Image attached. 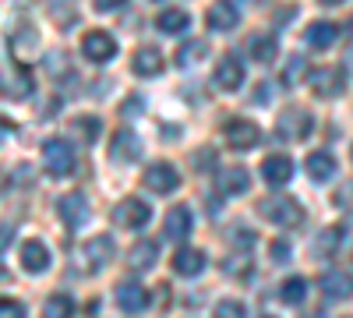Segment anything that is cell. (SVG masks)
Masks as SVG:
<instances>
[{"label": "cell", "mask_w": 353, "mask_h": 318, "mask_svg": "<svg viewBox=\"0 0 353 318\" xmlns=\"http://www.w3.org/2000/svg\"><path fill=\"white\" fill-rule=\"evenodd\" d=\"M258 212L269 223H276V226H301L304 223V209L293 198H286V195H272V198L258 201Z\"/></svg>", "instance_id": "1"}, {"label": "cell", "mask_w": 353, "mask_h": 318, "mask_svg": "<svg viewBox=\"0 0 353 318\" xmlns=\"http://www.w3.org/2000/svg\"><path fill=\"white\" fill-rule=\"evenodd\" d=\"M43 163L50 173H57V177H64V173L74 170V149H71V141L64 138H46L43 141Z\"/></svg>", "instance_id": "2"}, {"label": "cell", "mask_w": 353, "mask_h": 318, "mask_svg": "<svg viewBox=\"0 0 353 318\" xmlns=\"http://www.w3.org/2000/svg\"><path fill=\"white\" fill-rule=\"evenodd\" d=\"M113 219L121 223V226H128V230H141L145 223L152 219V209L145 206L141 198H124L121 206H117V212H113Z\"/></svg>", "instance_id": "3"}, {"label": "cell", "mask_w": 353, "mask_h": 318, "mask_svg": "<svg viewBox=\"0 0 353 318\" xmlns=\"http://www.w3.org/2000/svg\"><path fill=\"white\" fill-rule=\"evenodd\" d=\"M81 53L92 64H106V61H113V57H117V43H113L110 32H88L81 39Z\"/></svg>", "instance_id": "4"}, {"label": "cell", "mask_w": 353, "mask_h": 318, "mask_svg": "<svg viewBox=\"0 0 353 318\" xmlns=\"http://www.w3.org/2000/svg\"><path fill=\"white\" fill-rule=\"evenodd\" d=\"M279 131H283V138H297V141H304V138L314 131V121H311V113H307V110L290 106L283 117H279Z\"/></svg>", "instance_id": "5"}, {"label": "cell", "mask_w": 353, "mask_h": 318, "mask_svg": "<svg viewBox=\"0 0 353 318\" xmlns=\"http://www.w3.org/2000/svg\"><path fill=\"white\" fill-rule=\"evenodd\" d=\"M321 294H325V301H346V297H353V272L329 269L325 276H321Z\"/></svg>", "instance_id": "6"}, {"label": "cell", "mask_w": 353, "mask_h": 318, "mask_svg": "<svg viewBox=\"0 0 353 318\" xmlns=\"http://www.w3.org/2000/svg\"><path fill=\"white\" fill-rule=\"evenodd\" d=\"M311 89L321 99H336V96H343V74L336 68H318V71H311Z\"/></svg>", "instance_id": "7"}, {"label": "cell", "mask_w": 353, "mask_h": 318, "mask_svg": "<svg viewBox=\"0 0 353 318\" xmlns=\"http://www.w3.org/2000/svg\"><path fill=\"white\" fill-rule=\"evenodd\" d=\"M176 184H181V177H176V170L170 163H156L145 170V188H152L156 195H170L176 191Z\"/></svg>", "instance_id": "8"}, {"label": "cell", "mask_w": 353, "mask_h": 318, "mask_svg": "<svg viewBox=\"0 0 353 318\" xmlns=\"http://www.w3.org/2000/svg\"><path fill=\"white\" fill-rule=\"evenodd\" d=\"M57 209H61V219H64L71 230H78L81 223H88V201H85V195H78V191L64 195L61 201H57Z\"/></svg>", "instance_id": "9"}, {"label": "cell", "mask_w": 353, "mask_h": 318, "mask_svg": "<svg viewBox=\"0 0 353 318\" xmlns=\"http://www.w3.org/2000/svg\"><path fill=\"white\" fill-rule=\"evenodd\" d=\"M205 21H209V28H216V32H230V28L241 21V11L233 0H216L209 8V14H205Z\"/></svg>", "instance_id": "10"}, {"label": "cell", "mask_w": 353, "mask_h": 318, "mask_svg": "<svg viewBox=\"0 0 353 318\" xmlns=\"http://www.w3.org/2000/svg\"><path fill=\"white\" fill-rule=\"evenodd\" d=\"M113 258V237H92L81 248V269H99Z\"/></svg>", "instance_id": "11"}, {"label": "cell", "mask_w": 353, "mask_h": 318, "mask_svg": "<svg viewBox=\"0 0 353 318\" xmlns=\"http://www.w3.org/2000/svg\"><path fill=\"white\" fill-rule=\"evenodd\" d=\"M117 304H121V311H128V315H138V311L149 308V290L138 286V283H121L117 286Z\"/></svg>", "instance_id": "12"}, {"label": "cell", "mask_w": 353, "mask_h": 318, "mask_svg": "<svg viewBox=\"0 0 353 318\" xmlns=\"http://www.w3.org/2000/svg\"><path fill=\"white\" fill-rule=\"evenodd\" d=\"M212 78H216V85H219V89L233 92V89H241V81H244V68H241V61H237V57H223V61H219V68L212 71Z\"/></svg>", "instance_id": "13"}, {"label": "cell", "mask_w": 353, "mask_h": 318, "mask_svg": "<svg viewBox=\"0 0 353 318\" xmlns=\"http://www.w3.org/2000/svg\"><path fill=\"white\" fill-rule=\"evenodd\" d=\"M261 177L269 181L272 188H283L293 177V159L290 156H269V159L261 163Z\"/></svg>", "instance_id": "14"}, {"label": "cell", "mask_w": 353, "mask_h": 318, "mask_svg": "<svg viewBox=\"0 0 353 318\" xmlns=\"http://www.w3.org/2000/svg\"><path fill=\"white\" fill-rule=\"evenodd\" d=\"M21 266L25 272H46L50 269V251L43 241H25L21 244Z\"/></svg>", "instance_id": "15"}, {"label": "cell", "mask_w": 353, "mask_h": 318, "mask_svg": "<svg viewBox=\"0 0 353 318\" xmlns=\"http://www.w3.org/2000/svg\"><path fill=\"white\" fill-rule=\"evenodd\" d=\"M159 262V244L156 241H138L131 251H128V266L134 272H145V269H152Z\"/></svg>", "instance_id": "16"}, {"label": "cell", "mask_w": 353, "mask_h": 318, "mask_svg": "<svg viewBox=\"0 0 353 318\" xmlns=\"http://www.w3.org/2000/svg\"><path fill=\"white\" fill-rule=\"evenodd\" d=\"M138 156H141V138H138L134 131H128V128L117 131V138H113V159H117V163H124V159L134 163Z\"/></svg>", "instance_id": "17"}, {"label": "cell", "mask_w": 353, "mask_h": 318, "mask_svg": "<svg viewBox=\"0 0 353 318\" xmlns=\"http://www.w3.org/2000/svg\"><path fill=\"white\" fill-rule=\"evenodd\" d=\"M226 141L233 149H251V146H258V128L251 121H230L226 124Z\"/></svg>", "instance_id": "18"}, {"label": "cell", "mask_w": 353, "mask_h": 318, "mask_svg": "<svg viewBox=\"0 0 353 318\" xmlns=\"http://www.w3.org/2000/svg\"><path fill=\"white\" fill-rule=\"evenodd\" d=\"M191 209H184V206H173L170 212H166V237L170 241H184L188 234H191Z\"/></svg>", "instance_id": "19"}, {"label": "cell", "mask_w": 353, "mask_h": 318, "mask_svg": "<svg viewBox=\"0 0 353 318\" xmlns=\"http://www.w3.org/2000/svg\"><path fill=\"white\" fill-rule=\"evenodd\" d=\"M205 269V255L198 248H181L173 255V272L176 276H198Z\"/></svg>", "instance_id": "20"}, {"label": "cell", "mask_w": 353, "mask_h": 318, "mask_svg": "<svg viewBox=\"0 0 353 318\" xmlns=\"http://www.w3.org/2000/svg\"><path fill=\"white\" fill-rule=\"evenodd\" d=\"M159 71H163V53H159L156 46H141V50L134 53V74L152 78V74H159Z\"/></svg>", "instance_id": "21"}, {"label": "cell", "mask_w": 353, "mask_h": 318, "mask_svg": "<svg viewBox=\"0 0 353 318\" xmlns=\"http://www.w3.org/2000/svg\"><path fill=\"white\" fill-rule=\"evenodd\" d=\"M304 39H307V46H314V50H329V46L336 43V25H332V21H311L307 32H304Z\"/></svg>", "instance_id": "22"}, {"label": "cell", "mask_w": 353, "mask_h": 318, "mask_svg": "<svg viewBox=\"0 0 353 318\" xmlns=\"http://www.w3.org/2000/svg\"><path fill=\"white\" fill-rule=\"evenodd\" d=\"M28 92H32V78H28L25 68H14V74L4 78V96L8 99H25Z\"/></svg>", "instance_id": "23"}, {"label": "cell", "mask_w": 353, "mask_h": 318, "mask_svg": "<svg viewBox=\"0 0 353 318\" xmlns=\"http://www.w3.org/2000/svg\"><path fill=\"white\" fill-rule=\"evenodd\" d=\"M307 173H311V181H329L332 173H336L332 152H311L307 156Z\"/></svg>", "instance_id": "24"}, {"label": "cell", "mask_w": 353, "mask_h": 318, "mask_svg": "<svg viewBox=\"0 0 353 318\" xmlns=\"http://www.w3.org/2000/svg\"><path fill=\"white\" fill-rule=\"evenodd\" d=\"M219 188H223L226 195L248 191V170H244V166H226V170L219 173Z\"/></svg>", "instance_id": "25"}, {"label": "cell", "mask_w": 353, "mask_h": 318, "mask_svg": "<svg viewBox=\"0 0 353 318\" xmlns=\"http://www.w3.org/2000/svg\"><path fill=\"white\" fill-rule=\"evenodd\" d=\"M156 25H159V32H184V28L191 25V14L181 11V8H166V11L156 18Z\"/></svg>", "instance_id": "26"}, {"label": "cell", "mask_w": 353, "mask_h": 318, "mask_svg": "<svg viewBox=\"0 0 353 318\" xmlns=\"http://www.w3.org/2000/svg\"><path fill=\"white\" fill-rule=\"evenodd\" d=\"M304 294H307V283H304L301 276H290V279H283V286H279V301H283V304H293V308L304 301Z\"/></svg>", "instance_id": "27"}, {"label": "cell", "mask_w": 353, "mask_h": 318, "mask_svg": "<svg viewBox=\"0 0 353 318\" xmlns=\"http://www.w3.org/2000/svg\"><path fill=\"white\" fill-rule=\"evenodd\" d=\"M209 53V43H201V39H191V43H184L181 50H176V64L181 68H194L201 57Z\"/></svg>", "instance_id": "28"}, {"label": "cell", "mask_w": 353, "mask_h": 318, "mask_svg": "<svg viewBox=\"0 0 353 318\" xmlns=\"http://www.w3.org/2000/svg\"><path fill=\"white\" fill-rule=\"evenodd\" d=\"M74 315V304L68 294H53L46 304H43V318H71Z\"/></svg>", "instance_id": "29"}, {"label": "cell", "mask_w": 353, "mask_h": 318, "mask_svg": "<svg viewBox=\"0 0 353 318\" xmlns=\"http://www.w3.org/2000/svg\"><path fill=\"white\" fill-rule=\"evenodd\" d=\"M71 135L81 138L85 146H92V141L99 138V121H96V117H74V121H71Z\"/></svg>", "instance_id": "30"}, {"label": "cell", "mask_w": 353, "mask_h": 318, "mask_svg": "<svg viewBox=\"0 0 353 318\" xmlns=\"http://www.w3.org/2000/svg\"><path fill=\"white\" fill-rule=\"evenodd\" d=\"M251 53H254V61H261V64L276 61V39H269V36H254Z\"/></svg>", "instance_id": "31"}, {"label": "cell", "mask_w": 353, "mask_h": 318, "mask_svg": "<svg viewBox=\"0 0 353 318\" xmlns=\"http://www.w3.org/2000/svg\"><path fill=\"white\" fill-rule=\"evenodd\" d=\"M304 68H307V61H304L301 53H293L290 61H286V71H283V85H297L304 78Z\"/></svg>", "instance_id": "32"}, {"label": "cell", "mask_w": 353, "mask_h": 318, "mask_svg": "<svg viewBox=\"0 0 353 318\" xmlns=\"http://www.w3.org/2000/svg\"><path fill=\"white\" fill-rule=\"evenodd\" d=\"M212 318H244V304L241 301H219Z\"/></svg>", "instance_id": "33"}, {"label": "cell", "mask_w": 353, "mask_h": 318, "mask_svg": "<svg viewBox=\"0 0 353 318\" xmlns=\"http://www.w3.org/2000/svg\"><path fill=\"white\" fill-rule=\"evenodd\" d=\"M318 251H325V255H332L336 248H339V226H329L325 234H318V244H314Z\"/></svg>", "instance_id": "34"}, {"label": "cell", "mask_w": 353, "mask_h": 318, "mask_svg": "<svg viewBox=\"0 0 353 318\" xmlns=\"http://www.w3.org/2000/svg\"><path fill=\"white\" fill-rule=\"evenodd\" d=\"M0 315H4V318H25V308H21L18 301L4 297V301H0Z\"/></svg>", "instance_id": "35"}, {"label": "cell", "mask_w": 353, "mask_h": 318, "mask_svg": "<svg viewBox=\"0 0 353 318\" xmlns=\"http://www.w3.org/2000/svg\"><path fill=\"white\" fill-rule=\"evenodd\" d=\"M233 244L251 248V244H254V234H251V230H233Z\"/></svg>", "instance_id": "36"}, {"label": "cell", "mask_w": 353, "mask_h": 318, "mask_svg": "<svg viewBox=\"0 0 353 318\" xmlns=\"http://www.w3.org/2000/svg\"><path fill=\"white\" fill-rule=\"evenodd\" d=\"M269 96H272V89H269V85H258V89H254V103H269Z\"/></svg>", "instance_id": "37"}, {"label": "cell", "mask_w": 353, "mask_h": 318, "mask_svg": "<svg viewBox=\"0 0 353 318\" xmlns=\"http://www.w3.org/2000/svg\"><path fill=\"white\" fill-rule=\"evenodd\" d=\"M121 4H124V0H96V8H99V11H117Z\"/></svg>", "instance_id": "38"}, {"label": "cell", "mask_w": 353, "mask_h": 318, "mask_svg": "<svg viewBox=\"0 0 353 318\" xmlns=\"http://www.w3.org/2000/svg\"><path fill=\"white\" fill-rule=\"evenodd\" d=\"M321 4H343V0H321Z\"/></svg>", "instance_id": "39"}, {"label": "cell", "mask_w": 353, "mask_h": 318, "mask_svg": "<svg viewBox=\"0 0 353 318\" xmlns=\"http://www.w3.org/2000/svg\"><path fill=\"white\" fill-rule=\"evenodd\" d=\"M307 318H321V315H307Z\"/></svg>", "instance_id": "40"}]
</instances>
